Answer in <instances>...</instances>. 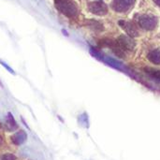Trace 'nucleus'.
<instances>
[{"label":"nucleus","instance_id":"obj_4","mask_svg":"<svg viewBox=\"0 0 160 160\" xmlns=\"http://www.w3.org/2000/svg\"><path fill=\"white\" fill-rule=\"evenodd\" d=\"M116 42L125 52L132 51L135 47V42L133 38L129 36H120L119 38L116 39Z\"/></svg>","mask_w":160,"mask_h":160},{"label":"nucleus","instance_id":"obj_6","mask_svg":"<svg viewBox=\"0 0 160 160\" xmlns=\"http://www.w3.org/2000/svg\"><path fill=\"white\" fill-rule=\"evenodd\" d=\"M26 139H27V134L23 130H21V131L16 132L11 137V142L15 145H21V144H22V143L25 142Z\"/></svg>","mask_w":160,"mask_h":160},{"label":"nucleus","instance_id":"obj_15","mask_svg":"<svg viewBox=\"0 0 160 160\" xmlns=\"http://www.w3.org/2000/svg\"><path fill=\"white\" fill-rule=\"evenodd\" d=\"M154 1H155V2H156V3H157V4H158V5L160 7V0H154Z\"/></svg>","mask_w":160,"mask_h":160},{"label":"nucleus","instance_id":"obj_3","mask_svg":"<svg viewBox=\"0 0 160 160\" xmlns=\"http://www.w3.org/2000/svg\"><path fill=\"white\" fill-rule=\"evenodd\" d=\"M157 22H158L157 19L154 16H150V15H142L138 19L139 25L145 30L154 29L157 25Z\"/></svg>","mask_w":160,"mask_h":160},{"label":"nucleus","instance_id":"obj_11","mask_svg":"<svg viewBox=\"0 0 160 160\" xmlns=\"http://www.w3.org/2000/svg\"><path fill=\"white\" fill-rule=\"evenodd\" d=\"M89 26L94 29L95 31H102V25L100 23H98V22H96V21H89Z\"/></svg>","mask_w":160,"mask_h":160},{"label":"nucleus","instance_id":"obj_8","mask_svg":"<svg viewBox=\"0 0 160 160\" xmlns=\"http://www.w3.org/2000/svg\"><path fill=\"white\" fill-rule=\"evenodd\" d=\"M148 59L156 65H160V49L152 51L148 54Z\"/></svg>","mask_w":160,"mask_h":160},{"label":"nucleus","instance_id":"obj_16","mask_svg":"<svg viewBox=\"0 0 160 160\" xmlns=\"http://www.w3.org/2000/svg\"><path fill=\"white\" fill-rule=\"evenodd\" d=\"M1 142H2V140H1V137H0V145H1Z\"/></svg>","mask_w":160,"mask_h":160},{"label":"nucleus","instance_id":"obj_13","mask_svg":"<svg viewBox=\"0 0 160 160\" xmlns=\"http://www.w3.org/2000/svg\"><path fill=\"white\" fill-rule=\"evenodd\" d=\"M0 64H1V65H2L3 67H5V68H6L7 70H8V71H9V72L11 73V74H15V72L13 71V69H12V68H11L9 67V66H8V65H7L6 63H4L3 61H1V60H0Z\"/></svg>","mask_w":160,"mask_h":160},{"label":"nucleus","instance_id":"obj_7","mask_svg":"<svg viewBox=\"0 0 160 160\" xmlns=\"http://www.w3.org/2000/svg\"><path fill=\"white\" fill-rule=\"evenodd\" d=\"M112 8L114 10L118 11V12H125L129 8V5L124 1V0H113L112 4Z\"/></svg>","mask_w":160,"mask_h":160},{"label":"nucleus","instance_id":"obj_5","mask_svg":"<svg viewBox=\"0 0 160 160\" xmlns=\"http://www.w3.org/2000/svg\"><path fill=\"white\" fill-rule=\"evenodd\" d=\"M119 23L129 37L135 38V37H137L139 35L138 28L136 27V25L132 22H123V21H121Z\"/></svg>","mask_w":160,"mask_h":160},{"label":"nucleus","instance_id":"obj_10","mask_svg":"<svg viewBox=\"0 0 160 160\" xmlns=\"http://www.w3.org/2000/svg\"><path fill=\"white\" fill-rule=\"evenodd\" d=\"M145 72H147L151 77L155 78L156 80L160 81V70L158 69H153V68H145Z\"/></svg>","mask_w":160,"mask_h":160},{"label":"nucleus","instance_id":"obj_12","mask_svg":"<svg viewBox=\"0 0 160 160\" xmlns=\"http://www.w3.org/2000/svg\"><path fill=\"white\" fill-rule=\"evenodd\" d=\"M17 158L12 154H4L0 157V160H16Z\"/></svg>","mask_w":160,"mask_h":160},{"label":"nucleus","instance_id":"obj_9","mask_svg":"<svg viewBox=\"0 0 160 160\" xmlns=\"http://www.w3.org/2000/svg\"><path fill=\"white\" fill-rule=\"evenodd\" d=\"M7 127H8V129L9 131H13V130H15V129L18 128L17 123L15 122V120H14V118H13V116H12V114H11L10 112L8 113Z\"/></svg>","mask_w":160,"mask_h":160},{"label":"nucleus","instance_id":"obj_1","mask_svg":"<svg viewBox=\"0 0 160 160\" xmlns=\"http://www.w3.org/2000/svg\"><path fill=\"white\" fill-rule=\"evenodd\" d=\"M57 8L67 17H76L78 15V6L73 0H54Z\"/></svg>","mask_w":160,"mask_h":160},{"label":"nucleus","instance_id":"obj_2","mask_svg":"<svg viewBox=\"0 0 160 160\" xmlns=\"http://www.w3.org/2000/svg\"><path fill=\"white\" fill-rule=\"evenodd\" d=\"M89 10L98 16H104L108 12V7L103 1H94L88 5Z\"/></svg>","mask_w":160,"mask_h":160},{"label":"nucleus","instance_id":"obj_14","mask_svg":"<svg viewBox=\"0 0 160 160\" xmlns=\"http://www.w3.org/2000/svg\"><path fill=\"white\" fill-rule=\"evenodd\" d=\"M124 1H126V2H127L128 5H129V6H131V5L134 3V1H135V0H124Z\"/></svg>","mask_w":160,"mask_h":160}]
</instances>
